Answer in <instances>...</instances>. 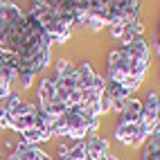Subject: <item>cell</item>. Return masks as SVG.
<instances>
[{"label":"cell","instance_id":"277c9868","mask_svg":"<svg viewBox=\"0 0 160 160\" xmlns=\"http://www.w3.org/2000/svg\"><path fill=\"white\" fill-rule=\"evenodd\" d=\"M83 144H86V156H88V160H102L106 153L111 151L108 140L102 138V135H97V133L88 135L86 140H83Z\"/></svg>","mask_w":160,"mask_h":160},{"label":"cell","instance_id":"5bb4252c","mask_svg":"<svg viewBox=\"0 0 160 160\" xmlns=\"http://www.w3.org/2000/svg\"><path fill=\"white\" fill-rule=\"evenodd\" d=\"M36 160H54V158H52V156H50L48 151H43V149H41V153L36 156Z\"/></svg>","mask_w":160,"mask_h":160},{"label":"cell","instance_id":"e0dca14e","mask_svg":"<svg viewBox=\"0 0 160 160\" xmlns=\"http://www.w3.org/2000/svg\"><path fill=\"white\" fill-rule=\"evenodd\" d=\"M0 160H5V158H2V153H0Z\"/></svg>","mask_w":160,"mask_h":160},{"label":"cell","instance_id":"7c38bea8","mask_svg":"<svg viewBox=\"0 0 160 160\" xmlns=\"http://www.w3.org/2000/svg\"><path fill=\"white\" fill-rule=\"evenodd\" d=\"M108 34H111V38H120L122 34H124V25L122 23H113V25H108Z\"/></svg>","mask_w":160,"mask_h":160},{"label":"cell","instance_id":"8fae6325","mask_svg":"<svg viewBox=\"0 0 160 160\" xmlns=\"http://www.w3.org/2000/svg\"><path fill=\"white\" fill-rule=\"evenodd\" d=\"M99 106H102V115H106V113H111V108H113V97L108 92L104 90V95H102V102H99Z\"/></svg>","mask_w":160,"mask_h":160},{"label":"cell","instance_id":"3957f363","mask_svg":"<svg viewBox=\"0 0 160 160\" xmlns=\"http://www.w3.org/2000/svg\"><path fill=\"white\" fill-rule=\"evenodd\" d=\"M113 138L120 140L124 147L129 149H138L142 147L144 140L149 138V129L140 122H124V120H117V124L113 126Z\"/></svg>","mask_w":160,"mask_h":160},{"label":"cell","instance_id":"4fadbf2b","mask_svg":"<svg viewBox=\"0 0 160 160\" xmlns=\"http://www.w3.org/2000/svg\"><path fill=\"white\" fill-rule=\"evenodd\" d=\"M18 79H20V88H29L34 83V74H18Z\"/></svg>","mask_w":160,"mask_h":160},{"label":"cell","instance_id":"ba28073f","mask_svg":"<svg viewBox=\"0 0 160 160\" xmlns=\"http://www.w3.org/2000/svg\"><path fill=\"white\" fill-rule=\"evenodd\" d=\"M68 158L70 160H88L86 156V144H83V140H68Z\"/></svg>","mask_w":160,"mask_h":160},{"label":"cell","instance_id":"7a4b0ae2","mask_svg":"<svg viewBox=\"0 0 160 160\" xmlns=\"http://www.w3.org/2000/svg\"><path fill=\"white\" fill-rule=\"evenodd\" d=\"M151 66V61L147 59H135L131 57L126 48H115L108 52L106 57V81H115V83H122L126 77H140L144 79V74Z\"/></svg>","mask_w":160,"mask_h":160},{"label":"cell","instance_id":"9c48e42d","mask_svg":"<svg viewBox=\"0 0 160 160\" xmlns=\"http://www.w3.org/2000/svg\"><path fill=\"white\" fill-rule=\"evenodd\" d=\"M106 92L113 97V102H122V99H126L131 95L122 83H115V81H106Z\"/></svg>","mask_w":160,"mask_h":160},{"label":"cell","instance_id":"30bf717a","mask_svg":"<svg viewBox=\"0 0 160 160\" xmlns=\"http://www.w3.org/2000/svg\"><path fill=\"white\" fill-rule=\"evenodd\" d=\"M124 27H126V32H131L133 36H144V25H142V20H140V18L129 20V23H126Z\"/></svg>","mask_w":160,"mask_h":160},{"label":"cell","instance_id":"6da1fadb","mask_svg":"<svg viewBox=\"0 0 160 160\" xmlns=\"http://www.w3.org/2000/svg\"><path fill=\"white\" fill-rule=\"evenodd\" d=\"M0 61L34 77L52 63L50 34L14 0H0Z\"/></svg>","mask_w":160,"mask_h":160},{"label":"cell","instance_id":"5b68a950","mask_svg":"<svg viewBox=\"0 0 160 160\" xmlns=\"http://www.w3.org/2000/svg\"><path fill=\"white\" fill-rule=\"evenodd\" d=\"M142 99L135 97V95H129L124 102H122V113L117 115V120H124V122H140L142 120Z\"/></svg>","mask_w":160,"mask_h":160},{"label":"cell","instance_id":"52a82bcc","mask_svg":"<svg viewBox=\"0 0 160 160\" xmlns=\"http://www.w3.org/2000/svg\"><path fill=\"white\" fill-rule=\"evenodd\" d=\"M14 153L20 158V160H36V156L41 153L38 144H29V142H23L20 140L16 147H14Z\"/></svg>","mask_w":160,"mask_h":160},{"label":"cell","instance_id":"2e32d148","mask_svg":"<svg viewBox=\"0 0 160 160\" xmlns=\"http://www.w3.org/2000/svg\"><path fill=\"white\" fill-rule=\"evenodd\" d=\"M5 160H20V158H18V156H16V153H14V151H12V153H9V156H7V158H5Z\"/></svg>","mask_w":160,"mask_h":160},{"label":"cell","instance_id":"8992f818","mask_svg":"<svg viewBox=\"0 0 160 160\" xmlns=\"http://www.w3.org/2000/svg\"><path fill=\"white\" fill-rule=\"evenodd\" d=\"M20 140L29 142V144H41V142H48L52 140V133H48L45 129H38V126H29L20 133Z\"/></svg>","mask_w":160,"mask_h":160},{"label":"cell","instance_id":"9a60e30c","mask_svg":"<svg viewBox=\"0 0 160 160\" xmlns=\"http://www.w3.org/2000/svg\"><path fill=\"white\" fill-rule=\"evenodd\" d=\"M102 160H120V158H117V156H113V153H111V151H108V153H106V156H104V158H102Z\"/></svg>","mask_w":160,"mask_h":160}]
</instances>
